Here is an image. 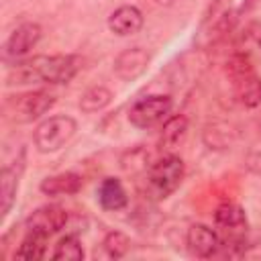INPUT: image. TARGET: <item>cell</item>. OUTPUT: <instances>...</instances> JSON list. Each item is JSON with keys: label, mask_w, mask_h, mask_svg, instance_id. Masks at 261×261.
<instances>
[{"label": "cell", "mask_w": 261, "mask_h": 261, "mask_svg": "<svg viewBox=\"0 0 261 261\" xmlns=\"http://www.w3.org/2000/svg\"><path fill=\"white\" fill-rule=\"evenodd\" d=\"M184 175H186L184 161L177 155H163L161 159H157L147 167L143 179V194L153 202H161L181 186Z\"/></svg>", "instance_id": "7a4b0ae2"}, {"label": "cell", "mask_w": 261, "mask_h": 261, "mask_svg": "<svg viewBox=\"0 0 261 261\" xmlns=\"http://www.w3.org/2000/svg\"><path fill=\"white\" fill-rule=\"evenodd\" d=\"M41 27L37 22H22L18 24L10 35L8 39L4 41V57L6 59H20L24 57L39 41H41Z\"/></svg>", "instance_id": "9c48e42d"}, {"label": "cell", "mask_w": 261, "mask_h": 261, "mask_svg": "<svg viewBox=\"0 0 261 261\" xmlns=\"http://www.w3.org/2000/svg\"><path fill=\"white\" fill-rule=\"evenodd\" d=\"M186 130H188V120H186V116L175 114V116L165 118L163 128H161V133H159V147H161V149H171V147H175V145L181 143V139L186 137Z\"/></svg>", "instance_id": "e0dca14e"}, {"label": "cell", "mask_w": 261, "mask_h": 261, "mask_svg": "<svg viewBox=\"0 0 261 261\" xmlns=\"http://www.w3.org/2000/svg\"><path fill=\"white\" fill-rule=\"evenodd\" d=\"M75 130H77V122L71 116L55 114L39 122V126L33 133V141L41 153H55L71 141Z\"/></svg>", "instance_id": "5b68a950"}, {"label": "cell", "mask_w": 261, "mask_h": 261, "mask_svg": "<svg viewBox=\"0 0 261 261\" xmlns=\"http://www.w3.org/2000/svg\"><path fill=\"white\" fill-rule=\"evenodd\" d=\"M147 63H149V53L143 47H130L118 53V57L114 59V73L122 82H133L147 69Z\"/></svg>", "instance_id": "7c38bea8"}, {"label": "cell", "mask_w": 261, "mask_h": 261, "mask_svg": "<svg viewBox=\"0 0 261 261\" xmlns=\"http://www.w3.org/2000/svg\"><path fill=\"white\" fill-rule=\"evenodd\" d=\"M186 245L196 257L210 259V257L220 253L222 239L216 230H212L206 224H192L188 228V234H186Z\"/></svg>", "instance_id": "8fae6325"}, {"label": "cell", "mask_w": 261, "mask_h": 261, "mask_svg": "<svg viewBox=\"0 0 261 261\" xmlns=\"http://www.w3.org/2000/svg\"><path fill=\"white\" fill-rule=\"evenodd\" d=\"M155 2H157L159 6H169V4H173L175 0H155Z\"/></svg>", "instance_id": "7402d4cb"}, {"label": "cell", "mask_w": 261, "mask_h": 261, "mask_svg": "<svg viewBox=\"0 0 261 261\" xmlns=\"http://www.w3.org/2000/svg\"><path fill=\"white\" fill-rule=\"evenodd\" d=\"M53 259H67V261H80L84 259V249H82V243L75 234H65L63 239L57 241L55 245V251L51 255Z\"/></svg>", "instance_id": "44dd1931"}, {"label": "cell", "mask_w": 261, "mask_h": 261, "mask_svg": "<svg viewBox=\"0 0 261 261\" xmlns=\"http://www.w3.org/2000/svg\"><path fill=\"white\" fill-rule=\"evenodd\" d=\"M24 171V151L18 153V157L4 165L0 171V212L2 216H6L16 200V192H18V184H20V175Z\"/></svg>", "instance_id": "30bf717a"}, {"label": "cell", "mask_w": 261, "mask_h": 261, "mask_svg": "<svg viewBox=\"0 0 261 261\" xmlns=\"http://www.w3.org/2000/svg\"><path fill=\"white\" fill-rule=\"evenodd\" d=\"M214 224L222 239V247H239L247 237V216L239 204L224 202L214 212Z\"/></svg>", "instance_id": "8992f818"}, {"label": "cell", "mask_w": 261, "mask_h": 261, "mask_svg": "<svg viewBox=\"0 0 261 261\" xmlns=\"http://www.w3.org/2000/svg\"><path fill=\"white\" fill-rule=\"evenodd\" d=\"M47 239H49V237H43V234H39V232L27 230V237L20 241L18 249L14 251V257H18V259H29V261L43 259L45 253H47Z\"/></svg>", "instance_id": "d6986e66"}, {"label": "cell", "mask_w": 261, "mask_h": 261, "mask_svg": "<svg viewBox=\"0 0 261 261\" xmlns=\"http://www.w3.org/2000/svg\"><path fill=\"white\" fill-rule=\"evenodd\" d=\"M143 27V12L133 4H122L108 16V29L118 37H128L139 33Z\"/></svg>", "instance_id": "4fadbf2b"}, {"label": "cell", "mask_w": 261, "mask_h": 261, "mask_svg": "<svg viewBox=\"0 0 261 261\" xmlns=\"http://www.w3.org/2000/svg\"><path fill=\"white\" fill-rule=\"evenodd\" d=\"M226 77L232 88L234 100L245 108H255L261 104V77L255 71L251 59L243 53L232 55L226 61Z\"/></svg>", "instance_id": "3957f363"}, {"label": "cell", "mask_w": 261, "mask_h": 261, "mask_svg": "<svg viewBox=\"0 0 261 261\" xmlns=\"http://www.w3.org/2000/svg\"><path fill=\"white\" fill-rule=\"evenodd\" d=\"M110 102H112V92L108 88H104V86H94V88H90V90H86L82 94L80 108L86 114H94V112L104 110Z\"/></svg>", "instance_id": "ffe728a7"}, {"label": "cell", "mask_w": 261, "mask_h": 261, "mask_svg": "<svg viewBox=\"0 0 261 261\" xmlns=\"http://www.w3.org/2000/svg\"><path fill=\"white\" fill-rule=\"evenodd\" d=\"M67 222V212L63 206L59 204H45V206H39L37 210H33L27 220H24V226L27 230L31 232H39L43 237H51L55 232H59Z\"/></svg>", "instance_id": "ba28073f"}, {"label": "cell", "mask_w": 261, "mask_h": 261, "mask_svg": "<svg viewBox=\"0 0 261 261\" xmlns=\"http://www.w3.org/2000/svg\"><path fill=\"white\" fill-rule=\"evenodd\" d=\"M232 27V12L226 0H216L210 8V14L204 18L202 33L208 35V41H218L222 35H226Z\"/></svg>", "instance_id": "5bb4252c"}, {"label": "cell", "mask_w": 261, "mask_h": 261, "mask_svg": "<svg viewBox=\"0 0 261 261\" xmlns=\"http://www.w3.org/2000/svg\"><path fill=\"white\" fill-rule=\"evenodd\" d=\"M82 69V57L77 55H35L31 59L18 61L10 73L8 84H67Z\"/></svg>", "instance_id": "6da1fadb"}, {"label": "cell", "mask_w": 261, "mask_h": 261, "mask_svg": "<svg viewBox=\"0 0 261 261\" xmlns=\"http://www.w3.org/2000/svg\"><path fill=\"white\" fill-rule=\"evenodd\" d=\"M98 204L102 206V210H108V212L122 210L128 204V196H126L120 179L104 177L100 181V186H98Z\"/></svg>", "instance_id": "9a60e30c"}, {"label": "cell", "mask_w": 261, "mask_h": 261, "mask_svg": "<svg viewBox=\"0 0 261 261\" xmlns=\"http://www.w3.org/2000/svg\"><path fill=\"white\" fill-rule=\"evenodd\" d=\"M39 190L45 196H71V194H77L82 190V177L73 171L55 173V175L45 177L41 181Z\"/></svg>", "instance_id": "2e32d148"}, {"label": "cell", "mask_w": 261, "mask_h": 261, "mask_svg": "<svg viewBox=\"0 0 261 261\" xmlns=\"http://www.w3.org/2000/svg\"><path fill=\"white\" fill-rule=\"evenodd\" d=\"M128 249H130V239L124 232L112 230L102 239L100 251H96V259L98 257H102V259H120L128 253Z\"/></svg>", "instance_id": "ac0fdd59"}, {"label": "cell", "mask_w": 261, "mask_h": 261, "mask_svg": "<svg viewBox=\"0 0 261 261\" xmlns=\"http://www.w3.org/2000/svg\"><path fill=\"white\" fill-rule=\"evenodd\" d=\"M53 104H55V96L49 90H31L10 96L4 102V112L10 120L18 124H27L41 118Z\"/></svg>", "instance_id": "277c9868"}, {"label": "cell", "mask_w": 261, "mask_h": 261, "mask_svg": "<svg viewBox=\"0 0 261 261\" xmlns=\"http://www.w3.org/2000/svg\"><path fill=\"white\" fill-rule=\"evenodd\" d=\"M173 100L167 94H153L137 100L128 110V122L137 128H151L167 118Z\"/></svg>", "instance_id": "52a82bcc"}]
</instances>
